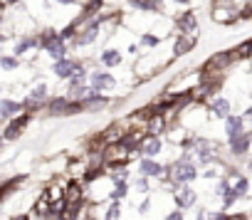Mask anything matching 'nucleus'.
<instances>
[{"label": "nucleus", "mask_w": 252, "mask_h": 220, "mask_svg": "<svg viewBox=\"0 0 252 220\" xmlns=\"http://www.w3.org/2000/svg\"><path fill=\"white\" fill-rule=\"evenodd\" d=\"M42 47L55 57V60H62L64 57V45H62V35H55V32H45L42 35Z\"/></svg>", "instance_id": "nucleus-1"}, {"label": "nucleus", "mask_w": 252, "mask_h": 220, "mask_svg": "<svg viewBox=\"0 0 252 220\" xmlns=\"http://www.w3.org/2000/svg\"><path fill=\"white\" fill-rule=\"evenodd\" d=\"M173 171H175L173 176H175V180H178V183H188V180H193V178L198 176V173H195V168H193L188 161L175 163V168H173Z\"/></svg>", "instance_id": "nucleus-2"}, {"label": "nucleus", "mask_w": 252, "mask_h": 220, "mask_svg": "<svg viewBox=\"0 0 252 220\" xmlns=\"http://www.w3.org/2000/svg\"><path fill=\"white\" fill-rule=\"evenodd\" d=\"M75 72H77V64L75 62H69V60H57L55 62V75L57 77H69V75H75Z\"/></svg>", "instance_id": "nucleus-3"}, {"label": "nucleus", "mask_w": 252, "mask_h": 220, "mask_svg": "<svg viewBox=\"0 0 252 220\" xmlns=\"http://www.w3.org/2000/svg\"><path fill=\"white\" fill-rule=\"evenodd\" d=\"M92 84H94V89H106V87H114V77H109L106 72H94V75H92Z\"/></svg>", "instance_id": "nucleus-4"}, {"label": "nucleus", "mask_w": 252, "mask_h": 220, "mask_svg": "<svg viewBox=\"0 0 252 220\" xmlns=\"http://www.w3.org/2000/svg\"><path fill=\"white\" fill-rule=\"evenodd\" d=\"M193 200H195V193H193L191 188H181V191H175V203L181 205V208L193 205Z\"/></svg>", "instance_id": "nucleus-5"}, {"label": "nucleus", "mask_w": 252, "mask_h": 220, "mask_svg": "<svg viewBox=\"0 0 252 220\" xmlns=\"http://www.w3.org/2000/svg\"><path fill=\"white\" fill-rule=\"evenodd\" d=\"M178 27H181V30H186V32H195V27H198V22H195V15H193V13H186L181 20H178Z\"/></svg>", "instance_id": "nucleus-6"}, {"label": "nucleus", "mask_w": 252, "mask_h": 220, "mask_svg": "<svg viewBox=\"0 0 252 220\" xmlns=\"http://www.w3.org/2000/svg\"><path fill=\"white\" fill-rule=\"evenodd\" d=\"M247 143H250V139H247L245 134H240L237 139L230 141V149H233V154H245V151H247Z\"/></svg>", "instance_id": "nucleus-7"}, {"label": "nucleus", "mask_w": 252, "mask_h": 220, "mask_svg": "<svg viewBox=\"0 0 252 220\" xmlns=\"http://www.w3.org/2000/svg\"><path fill=\"white\" fill-rule=\"evenodd\" d=\"M20 104H13V101H8V99H3L0 101V112H3V117H15V114H20Z\"/></svg>", "instance_id": "nucleus-8"}, {"label": "nucleus", "mask_w": 252, "mask_h": 220, "mask_svg": "<svg viewBox=\"0 0 252 220\" xmlns=\"http://www.w3.org/2000/svg\"><path fill=\"white\" fill-rule=\"evenodd\" d=\"M141 173H146V176H161L163 173V168L158 166V163H154V161H141Z\"/></svg>", "instance_id": "nucleus-9"}, {"label": "nucleus", "mask_w": 252, "mask_h": 220, "mask_svg": "<svg viewBox=\"0 0 252 220\" xmlns=\"http://www.w3.org/2000/svg\"><path fill=\"white\" fill-rule=\"evenodd\" d=\"M193 45H195V40L191 38V35H188V38H178V42H175V55H186Z\"/></svg>", "instance_id": "nucleus-10"}, {"label": "nucleus", "mask_w": 252, "mask_h": 220, "mask_svg": "<svg viewBox=\"0 0 252 220\" xmlns=\"http://www.w3.org/2000/svg\"><path fill=\"white\" fill-rule=\"evenodd\" d=\"M240 126H242V121L237 117H228V136H230V141L240 136Z\"/></svg>", "instance_id": "nucleus-11"}, {"label": "nucleus", "mask_w": 252, "mask_h": 220, "mask_svg": "<svg viewBox=\"0 0 252 220\" xmlns=\"http://www.w3.org/2000/svg\"><path fill=\"white\" fill-rule=\"evenodd\" d=\"M161 151V141L154 136V139H149L146 143H143V154H146V156H156Z\"/></svg>", "instance_id": "nucleus-12"}, {"label": "nucleus", "mask_w": 252, "mask_h": 220, "mask_svg": "<svg viewBox=\"0 0 252 220\" xmlns=\"http://www.w3.org/2000/svg\"><path fill=\"white\" fill-rule=\"evenodd\" d=\"M198 159H200L203 163H208V161H213V146H210V143H205V141H200V149H198Z\"/></svg>", "instance_id": "nucleus-13"}, {"label": "nucleus", "mask_w": 252, "mask_h": 220, "mask_svg": "<svg viewBox=\"0 0 252 220\" xmlns=\"http://www.w3.org/2000/svg\"><path fill=\"white\" fill-rule=\"evenodd\" d=\"M213 112L218 114V117H228V112H230V104H228V99H215V104H213Z\"/></svg>", "instance_id": "nucleus-14"}, {"label": "nucleus", "mask_w": 252, "mask_h": 220, "mask_svg": "<svg viewBox=\"0 0 252 220\" xmlns=\"http://www.w3.org/2000/svg\"><path fill=\"white\" fill-rule=\"evenodd\" d=\"M25 121H27V117H22V119H18V121H13L10 126H8V131H5V139H15L18 136V131L25 126Z\"/></svg>", "instance_id": "nucleus-15"}, {"label": "nucleus", "mask_w": 252, "mask_h": 220, "mask_svg": "<svg viewBox=\"0 0 252 220\" xmlns=\"http://www.w3.org/2000/svg\"><path fill=\"white\" fill-rule=\"evenodd\" d=\"M94 38H97V22H94V25H92V27L82 35V38H77V45H89Z\"/></svg>", "instance_id": "nucleus-16"}, {"label": "nucleus", "mask_w": 252, "mask_h": 220, "mask_svg": "<svg viewBox=\"0 0 252 220\" xmlns=\"http://www.w3.org/2000/svg\"><path fill=\"white\" fill-rule=\"evenodd\" d=\"M101 60H104V64L114 67V64H119V52H116V50H106V52L101 55Z\"/></svg>", "instance_id": "nucleus-17"}, {"label": "nucleus", "mask_w": 252, "mask_h": 220, "mask_svg": "<svg viewBox=\"0 0 252 220\" xmlns=\"http://www.w3.org/2000/svg\"><path fill=\"white\" fill-rule=\"evenodd\" d=\"M136 8H143V10H151V8H158L156 0H134Z\"/></svg>", "instance_id": "nucleus-18"}, {"label": "nucleus", "mask_w": 252, "mask_h": 220, "mask_svg": "<svg viewBox=\"0 0 252 220\" xmlns=\"http://www.w3.org/2000/svg\"><path fill=\"white\" fill-rule=\"evenodd\" d=\"M233 191H235V196H245V193H247V178H240V180L235 183Z\"/></svg>", "instance_id": "nucleus-19"}, {"label": "nucleus", "mask_w": 252, "mask_h": 220, "mask_svg": "<svg viewBox=\"0 0 252 220\" xmlns=\"http://www.w3.org/2000/svg\"><path fill=\"white\" fill-rule=\"evenodd\" d=\"M121 218V208L119 205H112L109 208V215H106V220H119Z\"/></svg>", "instance_id": "nucleus-20"}, {"label": "nucleus", "mask_w": 252, "mask_h": 220, "mask_svg": "<svg viewBox=\"0 0 252 220\" xmlns=\"http://www.w3.org/2000/svg\"><path fill=\"white\" fill-rule=\"evenodd\" d=\"M161 129H163V119H161V117L151 119V134H158Z\"/></svg>", "instance_id": "nucleus-21"}, {"label": "nucleus", "mask_w": 252, "mask_h": 220, "mask_svg": "<svg viewBox=\"0 0 252 220\" xmlns=\"http://www.w3.org/2000/svg\"><path fill=\"white\" fill-rule=\"evenodd\" d=\"M112 196H114V198H116V200H119V198H124V196H126V183H124V180H121V183H119V186H116V191H114V193H112Z\"/></svg>", "instance_id": "nucleus-22"}, {"label": "nucleus", "mask_w": 252, "mask_h": 220, "mask_svg": "<svg viewBox=\"0 0 252 220\" xmlns=\"http://www.w3.org/2000/svg\"><path fill=\"white\" fill-rule=\"evenodd\" d=\"M250 50H252V40H250V42H245V45H240V47H237V55H240V57H247V55H250Z\"/></svg>", "instance_id": "nucleus-23"}, {"label": "nucleus", "mask_w": 252, "mask_h": 220, "mask_svg": "<svg viewBox=\"0 0 252 220\" xmlns=\"http://www.w3.org/2000/svg\"><path fill=\"white\" fill-rule=\"evenodd\" d=\"M45 92H47V87H45V84L35 87V92H32V99H42V97H45Z\"/></svg>", "instance_id": "nucleus-24"}, {"label": "nucleus", "mask_w": 252, "mask_h": 220, "mask_svg": "<svg viewBox=\"0 0 252 220\" xmlns=\"http://www.w3.org/2000/svg\"><path fill=\"white\" fill-rule=\"evenodd\" d=\"M32 45H35V42H32V40H22V42H20V45H18V55H22V52H25V50H27V47H32Z\"/></svg>", "instance_id": "nucleus-25"}, {"label": "nucleus", "mask_w": 252, "mask_h": 220, "mask_svg": "<svg viewBox=\"0 0 252 220\" xmlns=\"http://www.w3.org/2000/svg\"><path fill=\"white\" fill-rule=\"evenodd\" d=\"M15 64H18V60H15V57H3V67H5V69H13Z\"/></svg>", "instance_id": "nucleus-26"}, {"label": "nucleus", "mask_w": 252, "mask_h": 220, "mask_svg": "<svg viewBox=\"0 0 252 220\" xmlns=\"http://www.w3.org/2000/svg\"><path fill=\"white\" fill-rule=\"evenodd\" d=\"M166 220H183V215H181V213H171Z\"/></svg>", "instance_id": "nucleus-27"}, {"label": "nucleus", "mask_w": 252, "mask_h": 220, "mask_svg": "<svg viewBox=\"0 0 252 220\" xmlns=\"http://www.w3.org/2000/svg\"><path fill=\"white\" fill-rule=\"evenodd\" d=\"M213 220H228V218H225V215H223V213H220V215H215V218H213Z\"/></svg>", "instance_id": "nucleus-28"}, {"label": "nucleus", "mask_w": 252, "mask_h": 220, "mask_svg": "<svg viewBox=\"0 0 252 220\" xmlns=\"http://www.w3.org/2000/svg\"><path fill=\"white\" fill-rule=\"evenodd\" d=\"M59 3H67V5H69V3H75V0H59Z\"/></svg>", "instance_id": "nucleus-29"}, {"label": "nucleus", "mask_w": 252, "mask_h": 220, "mask_svg": "<svg viewBox=\"0 0 252 220\" xmlns=\"http://www.w3.org/2000/svg\"><path fill=\"white\" fill-rule=\"evenodd\" d=\"M247 117H250V119H252V109H250V112H247Z\"/></svg>", "instance_id": "nucleus-30"}, {"label": "nucleus", "mask_w": 252, "mask_h": 220, "mask_svg": "<svg viewBox=\"0 0 252 220\" xmlns=\"http://www.w3.org/2000/svg\"><path fill=\"white\" fill-rule=\"evenodd\" d=\"M250 168H252V163H250Z\"/></svg>", "instance_id": "nucleus-31"}]
</instances>
